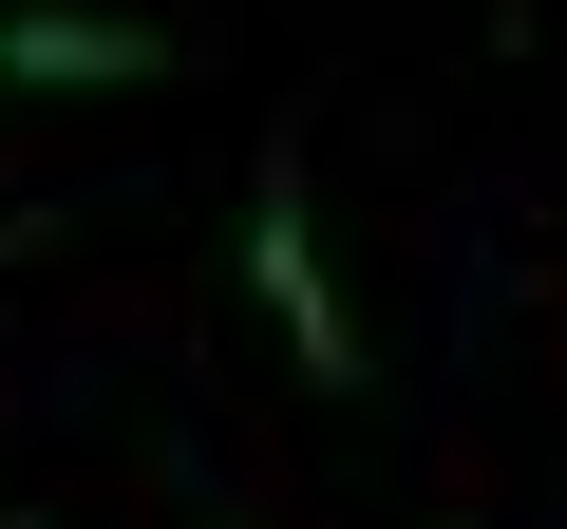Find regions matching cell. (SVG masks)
<instances>
[{"instance_id": "1", "label": "cell", "mask_w": 567, "mask_h": 529, "mask_svg": "<svg viewBox=\"0 0 567 529\" xmlns=\"http://www.w3.org/2000/svg\"><path fill=\"white\" fill-rule=\"evenodd\" d=\"M246 303L284 322V360H303L322 397H360V303H341V264H322V208H303V152H265L246 170Z\"/></svg>"}, {"instance_id": "2", "label": "cell", "mask_w": 567, "mask_h": 529, "mask_svg": "<svg viewBox=\"0 0 567 529\" xmlns=\"http://www.w3.org/2000/svg\"><path fill=\"white\" fill-rule=\"evenodd\" d=\"M171 76L152 20H95V0H0V95H133Z\"/></svg>"}, {"instance_id": "3", "label": "cell", "mask_w": 567, "mask_h": 529, "mask_svg": "<svg viewBox=\"0 0 567 529\" xmlns=\"http://www.w3.org/2000/svg\"><path fill=\"white\" fill-rule=\"evenodd\" d=\"M0 246H39V227H0Z\"/></svg>"}]
</instances>
